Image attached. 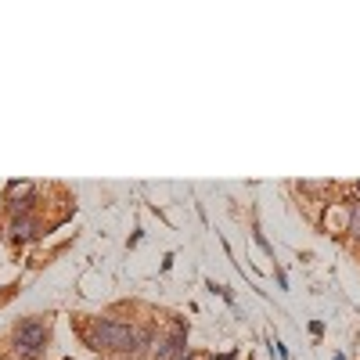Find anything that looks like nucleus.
I'll return each mask as SVG.
<instances>
[{
  "instance_id": "f257e3e1",
  "label": "nucleus",
  "mask_w": 360,
  "mask_h": 360,
  "mask_svg": "<svg viewBox=\"0 0 360 360\" xmlns=\"http://www.w3.org/2000/svg\"><path fill=\"white\" fill-rule=\"evenodd\" d=\"M141 332L123 321H94L90 324V346L94 349H137Z\"/></svg>"
},
{
  "instance_id": "f03ea898",
  "label": "nucleus",
  "mask_w": 360,
  "mask_h": 360,
  "mask_svg": "<svg viewBox=\"0 0 360 360\" xmlns=\"http://www.w3.org/2000/svg\"><path fill=\"white\" fill-rule=\"evenodd\" d=\"M44 342H47V324L40 317H29L15 328V349L22 360H40L44 356Z\"/></svg>"
},
{
  "instance_id": "7ed1b4c3",
  "label": "nucleus",
  "mask_w": 360,
  "mask_h": 360,
  "mask_svg": "<svg viewBox=\"0 0 360 360\" xmlns=\"http://www.w3.org/2000/svg\"><path fill=\"white\" fill-rule=\"evenodd\" d=\"M184 346H188V332H184V328H173V332H169V339H162L159 342V360H180V356H184Z\"/></svg>"
},
{
  "instance_id": "20e7f679",
  "label": "nucleus",
  "mask_w": 360,
  "mask_h": 360,
  "mask_svg": "<svg viewBox=\"0 0 360 360\" xmlns=\"http://www.w3.org/2000/svg\"><path fill=\"white\" fill-rule=\"evenodd\" d=\"M15 238H18V242H22V238H33L37 234V220H29V217H15Z\"/></svg>"
},
{
  "instance_id": "39448f33",
  "label": "nucleus",
  "mask_w": 360,
  "mask_h": 360,
  "mask_svg": "<svg viewBox=\"0 0 360 360\" xmlns=\"http://www.w3.org/2000/svg\"><path fill=\"white\" fill-rule=\"evenodd\" d=\"M349 231L360 238V205H353V220H349Z\"/></svg>"
},
{
  "instance_id": "423d86ee",
  "label": "nucleus",
  "mask_w": 360,
  "mask_h": 360,
  "mask_svg": "<svg viewBox=\"0 0 360 360\" xmlns=\"http://www.w3.org/2000/svg\"><path fill=\"white\" fill-rule=\"evenodd\" d=\"M213 360H234V353H227V356H213Z\"/></svg>"
},
{
  "instance_id": "0eeeda50",
  "label": "nucleus",
  "mask_w": 360,
  "mask_h": 360,
  "mask_svg": "<svg viewBox=\"0 0 360 360\" xmlns=\"http://www.w3.org/2000/svg\"><path fill=\"white\" fill-rule=\"evenodd\" d=\"M180 360H191V356H188V353H184V356H180Z\"/></svg>"
},
{
  "instance_id": "6e6552de",
  "label": "nucleus",
  "mask_w": 360,
  "mask_h": 360,
  "mask_svg": "<svg viewBox=\"0 0 360 360\" xmlns=\"http://www.w3.org/2000/svg\"><path fill=\"white\" fill-rule=\"evenodd\" d=\"M335 360H346V356H342V353H339V356H335Z\"/></svg>"
}]
</instances>
